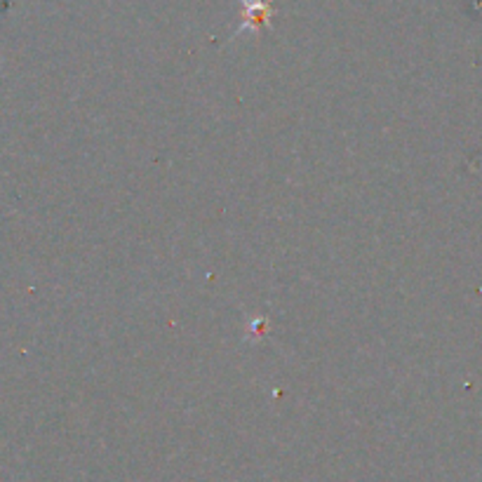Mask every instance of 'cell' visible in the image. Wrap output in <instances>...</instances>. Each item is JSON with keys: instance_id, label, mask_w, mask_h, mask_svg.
<instances>
[{"instance_id": "cell-1", "label": "cell", "mask_w": 482, "mask_h": 482, "mask_svg": "<svg viewBox=\"0 0 482 482\" xmlns=\"http://www.w3.org/2000/svg\"><path fill=\"white\" fill-rule=\"evenodd\" d=\"M242 5H245V24H242V29H257V26H261L264 19L271 12L268 0H242Z\"/></svg>"}]
</instances>
